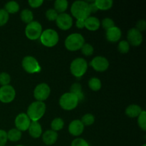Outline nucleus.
<instances>
[{
    "mask_svg": "<svg viewBox=\"0 0 146 146\" xmlns=\"http://www.w3.org/2000/svg\"><path fill=\"white\" fill-rule=\"evenodd\" d=\"M71 12L76 19L85 20L91 14L88 3L84 1H74L71 5Z\"/></svg>",
    "mask_w": 146,
    "mask_h": 146,
    "instance_id": "f257e3e1",
    "label": "nucleus"
},
{
    "mask_svg": "<svg viewBox=\"0 0 146 146\" xmlns=\"http://www.w3.org/2000/svg\"><path fill=\"white\" fill-rule=\"evenodd\" d=\"M46 104L41 101H35L29 105L27 109V115L31 121H38L44 116L46 112Z\"/></svg>",
    "mask_w": 146,
    "mask_h": 146,
    "instance_id": "f03ea898",
    "label": "nucleus"
},
{
    "mask_svg": "<svg viewBox=\"0 0 146 146\" xmlns=\"http://www.w3.org/2000/svg\"><path fill=\"white\" fill-rule=\"evenodd\" d=\"M84 44L85 40L84 36L78 33H74L68 35L64 42L66 49L71 51H76L81 49Z\"/></svg>",
    "mask_w": 146,
    "mask_h": 146,
    "instance_id": "7ed1b4c3",
    "label": "nucleus"
},
{
    "mask_svg": "<svg viewBox=\"0 0 146 146\" xmlns=\"http://www.w3.org/2000/svg\"><path fill=\"white\" fill-rule=\"evenodd\" d=\"M58 34L56 31L52 29H47L42 31L40 36L41 44L46 47H54L58 42Z\"/></svg>",
    "mask_w": 146,
    "mask_h": 146,
    "instance_id": "20e7f679",
    "label": "nucleus"
},
{
    "mask_svg": "<svg viewBox=\"0 0 146 146\" xmlns=\"http://www.w3.org/2000/svg\"><path fill=\"white\" fill-rule=\"evenodd\" d=\"M78 98L71 92L63 94L59 99V105L65 111H71L75 109L78 106Z\"/></svg>",
    "mask_w": 146,
    "mask_h": 146,
    "instance_id": "39448f33",
    "label": "nucleus"
},
{
    "mask_svg": "<svg viewBox=\"0 0 146 146\" xmlns=\"http://www.w3.org/2000/svg\"><path fill=\"white\" fill-rule=\"evenodd\" d=\"M87 68L88 63L83 58H75L70 65L71 73L76 78H81L83 76L86 72Z\"/></svg>",
    "mask_w": 146,
    "mask_h": 146,
    "instance_id": "423d86ee",
    "label": "nucleus"
},
{
    "mask_svg": "<svg viewBox=\"0 0 146 146\" xmlns=\"http://www.w3.org/2000/svg\"><path fill=\"white\" fill-rule=\"evenodd\" d=\"M42 27L38 21H32L25 28V35L29 39L36 40L40 38L42 33Z\"/></svg>",
    "mask_w": 146,
    "mask_h": 146,
    "instance_id": "0eeeda50",
    "label": "nucleus"
},
{
    "mask_svg": "<svg viewBox=\"0 0 146 146\" xmlns=\"http://www.w3.org/2000/svg\"><path fill=\"white\" fill-rule=\"evenodd\" d=\"M21 65L24 71H27L29 74L38 73L41 71V69L38 61L31 56H27L24 57L22 60Z\"/></svg>",
    "mask_w": 146,
    "mask_h": 146,
    "instance_id": "6e6552de",
    "label": "nucleus"
},
{
    "mask_svg": "<svg viewBox=\"0 0 146 146\" xmlns=\"http://www.w3.org/2000/svg\"><path fill=\"white\" fill-rule=\"evenodd\" d=\"M51 94V88L49 86L45 83L38 84L34 91V96L37 101L44 102L49 97Z\"/></svg>",
    "mask_w": 146,
    "mask_h": 146,
    "instance_id": "1a4fd4ad",
    "label": "nucleus"
},
{
    "mask_svg": "<svg viewBox=\"0 0 146 146\" xmlns=\"http://www.w3.org/2000/svg\"><path fill=\"white\" fill-rule=\"evenodd\" d=\"M16 96V91L10 85L3 86L0 88V101L4 104L12 102Z\"/></svg>",
    "mask_w": 146,
    "mask_h": 146,
    "instance_id": "9d476101",
    "label": "nucleus"
},
{
    "mask_svg": "<svg viewBox=\"0 0 146 146\" xmlns=\"http://www.w3.org/2000/svg\"><path fill=\"white\" fill-rule=\"evenodd\" d=\"M57 27L61 30H66L70 29L73 26V19L69 14L66 13H62L59 14L56 19Z\"/></svg>",
    "mask_w": 146,
    "mask_h": 146,
    "instance_id": "9b49d317",
    "label": "nucleus"
},
{
    "mask_svg": "<svg viewBox=\"0 0 146 146\" xmlns=\"http://www.w3.org/2000/svg\"><path fill=\"white\" fill-rule=\"evenodd\" d=\"M90 65L95 71L98 72H104L106 71L109 67V62L105 57L98 56L93 58L90 63Z\"/></svg>",
    "mask_w": 146,
    "mask_h": 146,
    "instance_id": "f8f14e48",
    "label": "nucleus"
},
{
    "mask_svg": "<svg viewBox=\"0 0 146 146\" xmlns=\"http://www.w3.org/2000/svg\"><path fill=\"white\" fill-rule=\"evenodd\" d=\"M127 41L129 43L130 45L138 46L142 44L143 38L141 31L137 30L135 28H132L128 30L127 33Z\"/></svg>",
    "mask_w": 146,
    "mask_h": 146,
    "instance_id": "ddd939ff",
    "label": "nucleus"
},
{
    "mask_svg": "<svg viewBox=\"0 0 146 146\" xmlns=\"http://www.w3.org/2000/svg\"><path fill=\"white\" fill-rule=\"evenodd\" d=\"M31 122V120L29 119L27 113H21L16 117L14 123H15L16 128L21 132V131H26L29 129Z\"/></svg>",
    "mask_w": 146,
    "mask_h": 146,
    "instance_id": "4468645a",
    "label": "nucleus"
},
{
    "mask_svg": "<svg viewBox=\"0 0 146 146\" xmlns=\"http://www.w3.org/2000/svg\"><path fill=\"white\" fill-rule=\"evenodd\" d=\"M84 131V125L81 120H74L68 125V131L74 136H79Z\"/></svg>",
    "mask_w": 146,
    "mask_h": 146,
    "instance_id": "2eb2a0df",
    "label": "nucleus"
},
{
    "mask_svg": "<svg viewBox=\"0 0 146 146\" xmlns=\"http://www.w3.org/2000/svg\"><path fill=\"white\" fill-rule=\"evenodd\" d=\"M106 38L108 41L112 43L117 42L119 41L121 38V33L120 28L117 27H112L106 31Z\"/></svg>",
    "mask_w": 146,
    "mask_h": 146,
    "instance_id": "dca6fc26",
    "label": "nucleus"
},
{
    "mask_svg": "<svg viewBox=\"0 0 146 146\" xmlns=\"http://www.w3.org/2000/svg\"><path fill=\"white\" fill-rule=\"evenodd\" d=\"M43 142L47 145H54L58 139V133L52 130H48L42 133Z\"/></svg>",
    "mask_w": 146,
    "mask_h": 146,
    "instance_id": "f3484780",
    "label": "nucleus"
},
{
    "mask_svg": "<svg viewBox=\"0 0 146 146\" xmlns=\"http://www.w3.org/2000/svg\"><path fill=\"white\" fill-rule=\"evenodd\" d=\"M28 130L29 135L34 138H38L42 135V128L38 121H31Z\"/></svg>",
    "mask_w": 146,
    "mask_h": 146,
    "instance_id": "a211bd4d",
    "label": "nucleus"
},
{
    "mask_svg": "<svg viewBox=\"0 0 146 146\" xmlns=\"http://www.w3.org/2000/svg\"><path fill=\"white\" fill-rule=\"evenodd\" d=\"M84 23L86 28L91 31H97L101 26L99 19L95 17H88L86 19H85Z\"/></svg>",
    "mask_w": 146,
    "mask_h": 146,
    "instance_id": "6ab92c4d",
    "label": "nucleus"
},
{
    "mask_svg": "<svg viewBox=\"0 0 146 146\" xmlns=\"http://www.w3.org/2000/svg\"><path fill=\"white\" fill-rule=\"evenodd\" d=\"M143 110L141 106L135 104H132V105L128 106L125 109V114L127 116L130 118H136L141 114Z\"/></svg>",
    "mask_w": 146,
    "mask_h": 146,
    "instance_id": "aec40b11",
    "label": "nucleus"
},
{
    "mask_svg": "<svg viewBox=\"0 0 146 146\" xmlns=\"http://www.w3.org/2000/svg\"><path fill=\"white\" fill-rule=\"evenodd\" d=\"M7 139L9 141H11V142H17L19 141L21 138V132L19 131L17 128H12V129L9 130L8 132L7 133Z\"/></svg>",
    "mask_w": 146,
    "mask_h": 146,
    "instance_id": "412c9836",
    "label": "nucleus"
},
{
    "mask_svg": "<svg viewBox=\"0 0 146 146\" xmlns=\"http://www.w3.org/2000/svg\"><path fill=\"white\" fill-rule=\"evenodd\" d=\"M98 10H108L113 7L112 0H96L94 1Z\"/></svg>",
    "mask_w": 146,
    "mask_h": 146,
    "instance_id": "4be33fe9",
    "label": "nucleus"
},
{
    "mask_svg": "<svg viewBox=\"0 0 146 146\" xmlns=\"http://www.w3.org/2000/svg\"><path fill=\"white\" fill-rule=\"evenodd\" d=\"M68 6V2L66 0H56L54 2V9L57 13L62 14L67 9Z\"/></svg>",
    "mask_w": 146,
    "mask_h": 146,
    "instance_id": "5701e85b",
    "label": "nucleus"
},
{
    "mask_svg": "<svg viewBox=\"0 0 146 146\" xmlns=\"http://www.w3.org/2000/svg\"><path fill=\"white\" fill-rule=\"evenodd\" d=\"M20 17H21V19L23 22L28 24L33 21L34 14H33L32 11L31 10L26 9H24L21 11V14H20Z\"/></svg>",
    "mask_w": 146,
    "mask_h": 146,
    "instance_id": "b1692460",
    "label": "nucleus"
},
{
    "mask_svg": "<svg viewBox=\"0 0 146 146\" xmlns=\"http://www.w3.org/2000/svg\"><path fill=\"white\" fill-rule=\"evenodd\" d=\"M8 14H15L19 10V5L17 1H10L5 4V9Z\"/></svg>",
    "mask_w": 146,
    "mask_h": 146,
    "instance_id": "393cba45",
    "label": "nucleus"
},
{
    "mask_svg": "<svg viewBox=\"0 0 146 146\" xmlns=\"http://www.w3.org/2000/svg\"><path fill=\"white\" fill-rule=\"evenodd\" d=\"M71 93L74 94L78 98V101H81L84 98V94L82 93V88H81V85L78 83H75L73 84L70 89Z\"/></svg>",
    "mask_w": 146,
    "mask_h": 146,
    "instance_id": "a878e982",
    "label": "nucleus"
},
{
    "mask_svg": "<svg viewBox=\"0 0 146 146\" xmlns=\"http://www.w3.org/2000/svg\"><path fill=\"white\" fill-rule=\"evenodd\" d=\"M88 86L92 91H98L101 88L102 84H101V81L99 78L93 77L88 81Z\"/></svg>",
    "mask_w": 146,
    "mask_h": 146,
    "instance_id": "bb28decb",
    "label": "nucleus"
},
{
    "mask_svg": "<svg viewBox=\"0 0 146 146\" xmlns=\"http://www.w3.org/2000/svg\"><path fill=\"white\" fill-rule=\"evenodd\" d=\"M64 126V122L62 118H56L51 121V127L52 131H61Z\"/></svg>",
    "mask_w": 146,
    "mask_h": 146,
    "instance_id": "cd10ccee",
    "label": "nucleus"
},
{
    "mask_svg": "<svg viewBox=\"0 0 146 146\" xmlns=\"http://www.w3.org/2000/svg\"><path fill=\"white\" fill-rule=\"evenodd\" d=\"M81 123L84 124V126H89L93 125L95 122V117L91 113H86L81 118Z\"/></svg>",
    "mask_w": 146,
    "mask_h": 146,
    "instance_id": "c85d7f7f",
    "label": "nucleus"
},
{
    "mask_svg": "<svg viewBox=\"0 0 146 146\" xmlns=\"http://www.w3.org/2000/svg\"><path fill=\"white\" fill-rule=\"evenodd\" d=\"M138 124L143 131H146V112L145 111H143L138 116Z\"/></svg>",
    "mask_w": 146,
    "mask_h": 146,
    "instance_id": "c756f323",
    "label": "nucleus"
},
{
    "mask_svg": "<svg viewBox=\"0 0 146 146\" xmlns=\"http://www.w3.org/2000/svg\"><path fill=\"white\" fill-rule=\"evenodd\" d=\"M118 49L121 54H127L130 50V44L125 40L121 41L118 44Z\"/></svg>",
    "mask_w": 146,
    "mask_h": 146,
    "instance_id": "7c9ffc66",
    "label": "nucleus"
},
{
    "mask_svg": "<svg viewBox=\"0 0 146 146\" xmlns=\"http://www.w3.org/2000/svg\"><path fill=\"white\" fill-rule=\"evenodd\" d=\"M81 53L86 56H89L94 54V48L93 46L90 44H84L81 48Z\"/></svg>",
    "mask_w": 146,
    "mask_h": 146,
    "instance_id": "2f4dec72",
    "label": "nucleus"
},
{
    "mask_svg": "<svg viewBox=\"0 0 146 146\" xmlns=\"http://www.w3.org/2000/svg\"><path fill=\"white\" fill-rule=\"evenodd\" d=\"M11 81V76L8 73L2 72L0 74V85L3 86L9 85Z\"/></svg>",
    "mask_w": 146,
    "mask_h": 146,
    "instance_id": "473e14b6",
    "label": "nucleus"
},
{
    "mask_svg": "<svg viewBox=\"0 0 146 146\" xmlns=\"http://www.w3.org/2000/svg\"><path fill=\"white\" fill-rule=\"evenodd\" d=\"M101 25H102L103 28L107 31L109 29L112 28V27H115V23H114L113 20L111 18H105L102 20L101 21Z\"/></svg>",
    "mask_w": 146,
    "mask_h": 146,
    "instance_id": "72a5a7b5",
    "label": "nucleus"
},
{
    "mask_svg": "<svg viewBox=\"0 0 146 146\" xmlns=\"http://www.w3.org/2000/svg\"><path fill=\"white\" fill-rule=\"evenodd\" d=\"M58 14L54 9H49L46 11V17L48 21H56Z\"/></svg>",
    "mask_w": 146,
    "mask_h": 146,
    "instance_id": "f704fd0d",
    "label": "nucleus"
},
{
    "mask_svg": "<svg viewBox=\"0 0 146 146\" xmlns=\"http://www.w3.org/2000/svg\"><path fill=\"white\" fill-rule=\"evenodd\" d=\"M9 14L4 9H0V27L5 25L9 21Z\"/></svg>",
    "mask_w": 146,
    "mask_h": 146,
    "instance_id": "c9c22d12",
    "label": "nucleus"
},
{
    "mask_svg": "<svg viewBox=\"0 0 146 146\" xmlns=\"http://www.w3.org/2000/svg\"><path fill=\"white\" fill-rule=\"evenodd\" d=\"M71 146H89V145L86 140L78 138L72 141Z\"/></svg>",
    "mask_w": 146,
    "mask_h": 146,
    "instance_id": "e433bc0d",
    "label": "nucleus"
},
{
    "mask_svg": "<svg viewBox=\"0 0 146 146\" xmlns=\"http://www.w3.org/2000/svg\"><path fill=\"white\" fill-rule=\"evenodd\" d=\"M7 141V132L4 130L0 129V146H5Z\"/></svg>",
    "mask_w": 146,
    "mask_h": 146,
    "instance_id": "4c0bfd02",
    "label": "nucleus"
},
{
    "mask_svg": "<svg viewBox=\"0 0 146 146\" xmlns=\"http://www.w3.org/2000/svg\"><path fill=\"white\" fill-rule=\"evenodd\" d=\"M135 29L139 31H141V32L143 31H145L146 29V21L145 20H140V21H138L136 24Z\"/></svg>",
    "mask_w": 146,
    "mask_h": 146,
    "instance_id": "58836bf2",
    "label": "nucleus"
},
{
    "mask_svg": "<svg viewBox=\"0 0 146 146\" xmlns=\"http://www.w3.org/2000/svg\"><path fill=\"white\" fill-rule=\"evenodd\" d=\"M43 3H44V1L42 0H30L29 1L30 7L32 8H38L42 5Z\"/></svg>",
    "mask_w": 146,
    "mask_h": 146,
    "instance_id": "ea45409f",
    "label": "nucleus"
},
{
    "mask_svg": "<svg viewBox=\"0 0 146 146\" xmlns=\"http://www.w3.org/2000/svg\"><path fill=\"white\" fill-rule=\"evenodd\" d=\"M88 7H89V10H90V12L91 13H96L98 11V8H97V7L96 6L94 1L90 3V4H88Z\"/></svg>",
    "mask_w": 146,
    "mask_h": 146,
    "instance_id": "a19ab883",
    "label": "nucleus"
},
{
    "mask_svg": "<svg viewBox=\"0 0 146 146\" xmlns=\"http://www.w3.org/2000/svg\"><path fill=\"white\" fill-rule=\"evenodd\" d=\"M85 20L82 19H77L76 22V26L78 27V29H83L85 27V23H84Z\"/></svg>",
    "mask_w": 146,
    "mask_h": 146,
    "instance_id": "79ce46f5",
    "label": "nucleus"
},
{
    "mask_svg": "<svg viewBox=\"0 0 146 146\" xmlns=\"http://www.w3.org/2000/svg\"><path fill=\"white\" fill-rule=\"evenodd\" d=\"M16 146H24V145H16Z\"/></svg>",
    "mask_w": 146,
    "mask_h": 146,
    "instance_id": "37998d69",
    "label": "nucleus"
},
{
    "mask_svg": "<svg viewBox=\"0 0 146 146\" xmlns=\"http://www.w3.org/2000/svg\"><path fill=\"white\" fill-rule=\"evenodd\" d=\"M142 146H146V145H145V144H144V145H143Z\"/></svg>",
    "mask_w": 146,
    "mask_h": 146,
    "instance_id": "c03bdc74",
    "label": "nucleus"
}]
</instances>
